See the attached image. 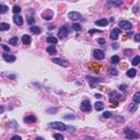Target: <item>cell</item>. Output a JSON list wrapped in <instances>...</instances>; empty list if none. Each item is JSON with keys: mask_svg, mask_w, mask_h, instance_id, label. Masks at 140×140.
<instances>
[{"mask_svg": "<svg viewBox=\"0 0 140 140\" xmlns=\"http://www.w3.org/2000/svg\"><path fill=\"white\" fill-rule=\"evenodd\" d=\"M49 127H52L54 129H58V130H61V131L67 129V126L65 124L60 123V121H53V123L49 124Z\"/></svg>", "mask_w": 140, "mask_h": 140, "instance_id": "1", "label": "cell"}, {"mask_svg": "<svg viewBox=\"0 0 140 140\" xmlns=\"http://www.w3.org/2000/svg\"><path fill=\"white\" fill-rule=\"evenodd\" d=\"M68 35H69V27L67 25H63V26H61L59 29V31H58V36L60 39H66Z\"/></svg>", "mask_w": 140, "mask_h": 140, "instance_id": "2", "label": "cell"}, {"mask_svg": "<svg viewBox=\"0 0 140 140\" xmlns=\"http://www.w3.org/2000/svg\"><path fill=\"white\" fill-rule=\"evenodd\" d=\"M80 108L82 112H84V113H89V112H91V103L89 100H84L82 101V103H81L80 105Z\"/></svg>", "mask_w": 140, "mask_h": 140, "instance_id": "3", "label": "cell"}, {"mask_svg": "<svg viewBox=\"0 0 140 140\" xmlns=\"http://www.w3.org/2000/svg\"><path fill=\"white\" fill-rule=\"evenodd\" d=\"M52 61L57 63V65H59V66H61V67H68V66H69V62L65 59H61V58H53Z\"/></svg>", "mask_w": 140, "mask_h": 140, "instance_id": "4", "label": "cell"}, {"mask_svg": "<svg viewBox=\"0 0 140 140\" xmlns=\"http://www.w3.org/2000/svg\"><path fill=\"white\" fill-rule=\"evenodd\" d=\"M125 135H126V137L128 139H136V138H138V135H137L134 130H130L129 128L125 129Z\"/></svg>", "mask_w": 140, "mask_h": 140, "instance_id": "5", "label": "cell"}, {"mask_svg": "<svg viewBox=\"0 0 140 140\" xmlns=\"http://www.w3.org/2000/svg\"><path fill=\"white\" fill-rule=\"evenodd\" d=\"M68 18L71 20V21H78L79 19L81 18V14L79 12H76V11H71L68 13Z\"/></svg>", "mask_w": 140, "mask_h": 140, "instance_id": "6", "label": "cell"}, {"mask_svg": "<svg viewBox=\"0 0 140 140\" xmlns=\"http://www.w3.org/2000/svg\"><path fill=\"white\" fill-rule=\"evenodd\" d=\"M86 80L89 81V83H90V86H91V88H94V86H95V85L101 81V79H96V78H93V77H90V76H88V77H86Z\"/></svg>", "mask_w": 140, "mask_h": 140, "instance_id": "7", "label": "cell"}, {"mask_svg": "<svg viewBox=\"0 0 140 140\" xmlns=\"http://www.w3.org/2000/svg\"><path fill=\"white\" fill-rule=\"evenodd\" d=\"M42 17H43V19H45V20H47V21H49V20H52L53 17H54V12H53L52 10H46V11L43 12Z\"/></svg>", "mask_w": 140, "mask_h": 140, "instance_id": "8", "label": "cell"}, {"mask_svg": "<svg viewBox=\"0 0 140 140\" xmlns=\"http://www.w3.org/2000/svg\"><path fill=\"white\" fill-rule=\"evenodd\" d=\"M2 57H3V59L6 60L7 62H14L16 61V56L14 55H10V54H8V53H4L3 55H2Z\"/></svg>", "mask_w": 140, "mask_h": 140, "instance_id": "9", "label": "cell"}, {"mask_svg": "<svg viewBox=\"0 0 140 140\" xmlns=\"http://www.w3.org/2000/svg\"><path fill=\"white\" fill-rule=\"evenodd\" d=\"M93 56H94L95 59L102 60L104 58V53H103V50H101V49H95L93 52Z\"/></svg>", "mask_w": 140, "mask_h": 140, "instance_id": "10", "label": "cell"}, {"mask_svg": "<svg viewBox=\"0 0 140 140\" xmlns=\"http://www.w3.org/2000/svg\"><path fill=\"white\" fill-rule=\"evenodd\" d=\"M119 26L123 30H131L132 25L130 22H128V21H120L119 22Z\"/></svg>", "mask_w": 140, "mask_h": 140, "instance_id": "11", "label": "cell"}, {"mask_svg": "<svg viewBox=\"0 0 140 140\" xmlns=\"http://www.w3.org/2000/svg\"><path fill=\"white\" fill-rule=\"evenodd\" d=\"M119 35H120V30L119 29H114L111 33V39L113 40H118V37H119Z\"/></svg>", "mask_w": 140, "mask_h": 140, "instance_id": "12", "label": "cell"}, {"mask_svg": "<svg viewBox=\"0 0 140 140\" xmlns=\"http://www.w3.org/2000/svg\"><path fill=\"white\" fill-rule=\"evenodd\" d=\"M13 22L16 23L17 25H22L23 24V19H22L21 16H19V14H16V16L13 17Z\"/></svg>", "mask_w": 140, "mask_h": 140, "instance_id": "13", "label": "cell"}, {"mask_svg": "<svg viewBox=\"0 0 140 140\" xmlns=\"http://www.w3.org/2000/svg\"><path fill=\"white\" fill-rule=\"evenodd\" d=\"M22 42H23L24 45H30L32 42L31 36H30V35H26V34L23 35V36H22Z\"/></svg>", "mask_w": 140, "mask_h": 140, "instance_id": "14", "label": "cell"}, {"mask_svg": "<svg viewBox=\"0 0 140 140\" xmlns=\"http://www.w3.org/2000/svg\"><path fill=\"white\" fill-rule=\"evenodd\" d=\"M24 121H25V123H29V124L35 123V121H36V117H35V115H30V116H26V117L24 118Z\"/></svg>", "mask_w": 140, "mask_h": 140, "instance_id": "15", "label": "cell"}, {"mask_svg": "<svg viewBox=\"0 0 140 140\" xmlns=\"http://www.w3.org/2000/svg\"><path fill=\"white\" fill-rule=\"evenodd\" d=\"M95 24L98 25V26H106V25L108 24V21L106 19H100L95 22Z\"/></svg>", "mask_w": 140, "mask_h": 140, "instance_id": "16", "label": "cell"}, {"mask_svg": "<svg viewBox=\"0 0 140 140\" xmlns=\"http://www.w3.org/2000/svg\"><path fill=\"white\" fill-rule=\"evenodd\" d=\"M94 108H95V111H103L104 109V103L103 102H95V104H94Z\"/></svg>", "mask_w": 140, "mask_h": 140, "instance_id": "17", "label": "cell"}, {"mask_svg": "<svg viewBox=\"0 0 140 140\" xmlns=\"http://www.w3.org/2000/svg\"><path fill=\"white\" fill-rule=\"evenodd\" d=\"M136 75H137V70L135 69V68H131V69L127 70V77L134 78V77H136Z\"/></svg>", "mask_w": 140, "mask_h": 140, "instance_id": "18", "label": "cell"}, {"mask_svg": "<svg viewBox=\"0 0 140 140\" xmlns=\"http://www.w3.org/2000/svg\"><path fill=\"white\" fill-rule=\"evenodd\" d=\"M108 4H114V6H121L123 4V0H107Z\"/></svg>", "mask_w": 140, "mask_h": 140, "instance_id": "19", "label": "cell"}, {"mask_svg": "<svg viewBox=\"0 0 140 140\" xmlns=\"http://www.w3.org/2000/svg\"><path fill=\"white\" fill-rule=\"evenodd\" d=\"M47 43H49V44H53V45H55V44H57V39L54 36H52V35H49V36H47Z\"/></svg>", "mask_w": 140, "mask_h": 140, "instance_id": "20", "label": "cell"}, {"mask_svg": "<svg viewBox=\"0 0 140 140\" xmlns=\"http://www.w3.org/2000/svg\"><path fill=\"white\" fill-rule=\"evenodd\" d=\"M9 29H10V24L9 23H6V22L0 23V30H1V31H8Z\"/></svg>", "mask_w": 140, "mask_h": 140, "instance_id": "21", "label": "cell"}, {"mask_svg": "<svg viewBox=\"0 0 140 140\" xmlns=\"http://www.w3.org/2000/svg\"><path fill=\"white\" fill-rule=\"evenodd\" d=\"M30 30H31V32H32V33H34V34H36V35L40 34V32H42V31H40V27H39V26H35V25L31 26V29H30Z\"/></svg>", "mask_w": 140, "mask_h": 140, "instance_id": "22", "label": "cell"}, {"mask_svg": "<svg viewBox=\"0 0 140 140\" xmlns=\"http://www.w3.org/2000/svg\"><path fill=\"white\" fill-rule=\"evenodd\" d=\"M47 53L48 54H50V55H54L57 53V49H56V47L54 46V45H52V46H49V47H47Z\"/></svg>", "mask_w": 140, "mask_h": 140, "instance_id": "23", "label": "cell"}, {"mask_svg": "<svg viewBox=\"0 0 140 140\" xmlns=\"http://www.w3.org/2000/svg\"><path fill=\"white\" fill-rule=\"evenodd\" d=\"M119 61H120V58H119L117 55H114L113 57L111 58V62H112V63H114V65H116V63H118Z\"/></svg>", "mask_w": 140, "mask_h": 140, "instance_id": "24", "label": "cell"}, {"mask_svg": "<svg viewBox=\"0 0 140 140\" xmlns=\"http://www.w3.org/2000/svg\"><path fill=\"white\" fill-rule=\"evenodd\" d=\"M18 43H19V39H18V36H14V37H12V39H10L9 40V44H11V45H18Z\"/></svg>", "mask_w": 140, "mask_h": 140, "instance_id": "25", "label": "cell"}, {"mask_svg": "<svg viewBox=\"0 0 140 140\" xmlns=\"http://www.w3.org/2000/svg\"><path fill=\"white\" fill-rule=\"evenodd\" d=\"M71 27H72V30H75L76 32H80L81 30H82L81 25H80V24H78V23H73L72 25H71Z\"/></svg>", "mask_w": 140, "mask_h": 140, "instance_id": "26", "label": "cell"}, {"mask_svg": "<svg viewBox=\"0 0 140 140\" xmlns=\"http://www.w3.org/2000/svg\"><path fill=\"white\" fill-rule=\"evenodd\" d=\"M131 63L134 66H137L140 63V56H136V57H134V59L131 60Z\"/></svg>", "mask_w": 140, "mask_h": 140, "instance_id": "27", "label": "cell"}, {"mask_svg": "<svg viewBox=\"0 0 140 140\" xmlns=\"http://www.w3.org/2000/svg\"><path fill=\"white\" fill-rule=\"evenodd\" d=\"M134 102H136V103H140V91L139 92H136L134 95Z\"/></svg>", "mask_w": 140, "mask_h": 140, "instance_id": "28", "label": "cell"}, {"mask_svg": "<svg viewBox=\"0 0 140 140\" xmlns=\"http://www.w3.org/2000/svg\"><path fill=\"white\" fill-rule=\"evenodd\" d=\"M138 103H132V104H130V106H129V111L130 112H136L137 111V108H138V105H137Z\"/></svg>", "mask_w": 140, "mask_h": 140, "instance_id": "29", "label": "cell"}, {"mask_svg": "<svg viewBox=\"0 0 140 140\" xmlns=\"http://www.w3.org/2000/svg\"><path fill=\"white\" fill-rule=\"evenodd\" d=\"M12 11H13L14 14H19L20 12H21V8H20L19 6H14L13 9H12Z\"/></svg>", "mask_w": 140, "mask_h": 140, "instance_id": "30", "label": "cell"}, {"mask_svg": "<svg viewBox=\"0 0 140 140\" xmlns=\"http://www.w3.org/2000/svg\"><path fill=\"white\" fill-rule=\"evenodd\" d=\"M7 11H8V7H7L6 4H1V10H0V13L4 14Z\"/></svg>", "mask_w": 140, "mask_h": 140, "instance_id": "31", "label": "cell"}, {"mask_svg": "<svg viewBox=\"0 0 140 140\" xmlns=\"http://www.w3.org/2000/svg\"><path fill=\"white\" fill-rule=\"evenodd\" d=\"M109 73H111L112 76H117L118 75V71H117L116 69H113V68H111V69H109V71H108Z\"/></svg>", "mask_w": 140, "mask_h": 140, "instance_id": "32", "label": "cell"}, {"mask_svg": "<svg viewBox=\"0 0 140 140\" xmlns=\"http://www.w3.org/2000/svg\"><path fill=\"white\" fill-rule=\"evenodd\" d=\"M103 117H104V118H109V117H112V113H111V112H104Z\"/></svg>", "mask_w": 140, "mask_h": 140, "instance_id": "33", "label": "cell"}, {"mask_svg": "<svg viewBox=\"0 0 140 140\" xmlns=\"http://www.w3.org/2000/svg\"><path fill=\"white\" fill-rule=\"evenodd\" d=\"M96 42H98V44H100V45H104V44H105V39H102V37H100V39L96 40Z\"/></svg>", "mask_w": 140, "mask_h": 140, "instance_id": "34", "label": "cell"}, {"mask_svg": "<svg viewBox=\"0 0 140 140\" xmlns=\"http://www.w3.org/2000/svg\"><path fill=\"white\" fill-rule=\"evenodd\" d=\"M57 111H58L57 108H48L47 109V113L48 114H55V113H57Z\"/></svg>", "mask_w": 140, "mask_h": 140, "instance_id": "35", "label": "cell"}, {"mask_svg": "<svg viewBox=\"0 0 140 140\" xmlns=\"http://www.w3.org/2000/svg\"><path fill=\"white\" fill-rule=\"evenodd\" d=\"M54 138L55 139H58V140H62L63 139V136H62V135H59V134H55L54 135Z\"/></svg>", "mask_w": 140, "mask_h": 140, "instance_id": "36", "label": "cell"}, {"mask_svg": "<svg viewBox=\"0 0 140 140\" xmlns=\"http://www.w3.org/2000/svg\"><path fill=\"white\" fill-rule=\"evenodd\" d=\"M93 33H101V31L100 30H90V31H89V34H93Z\"/></svg>", "mask_w": 140, "mask_h": 140, "instance_id": "37", "label": "cell"}, {"mask_svg": "<svg viewBox=\"0 0 140 140\" xmlns=\"http://www.w3.org/2000/svg\"><path fill=\"white\" fill-rule=\"evenodd\" d=\"M65 119H75V116L73 115H65Z\"/></svg>", "mask_w": 140, "mask_h": 140, "instance_id": "38", "label": "cell"}, {"mask_svg": "<svg viewBox=\"0 0 140 140\" xmlns=\"http://www.w3.org/2000/svg\"><path fill=\"white\" fill-rule=\"evenodd\" d=\"M135 40H136V42H140V33L135 35Z\"/></svg>", "mask_w": 140, "mask_h": 140, "instance_id": "39", "label": "cell"}, {"mask_svg": "<svg viewBox=\"0 0 140 140\" xmlns=\"http://www.w3.org/2000/svg\"><path fill=\"white\" fill-rule=\"evenodd\" d=\"M2 48H3V49L6 50L7 53H9V52H10V48H9L8 46H7V45H2Z\"/></svg>", "mask_w": 140, "mask_h": 140, "instance_id": "40", "label": "cell"}, {"mask_svg": "<svg viewBox=\"0 0 140 140\" xmlns=\"http://www.w3.org/2000/svg\"><path fill=\"white\" fill-rule=\"evenodd\" d=\"M21 139H22V138H21L20 136H13V137L11 138V140H21Z\"/></svg>", "mask_w": 140, "mask_h": 140, "instance_id": "41", "label": "cell"}, {"mask_svg": "<svg viewBox=\"0 0 140 140\" xmlns=\"http://www.w3.org/2000/svg\"><path fill=\"white\" fill-rule=\"evenodd\" d=\"M115 119H116V120H118V121H120V123H123V121H124L123 117H115Z\"/></svg>", "mask_w": 140, "mask_h": 140, "instance_id": "42", "label": "cell"}, {"mask_svg": "<svg viewBox=\"0 0 140 140\" xmlns=\"http://www.w3.org/2000/svg\"><path fill=\"white\" fill-rule=\"evenodd\" d=\"M126 88H127V85H126V84H121V85H119V89H120V90H126Z\"/></svg>", "mask_w": 140, "mask_h": 140, "instance_id": "43", "label": "cell"}, {"mask_svg": "<svg viewBox=\"0 0 140 140\" xmlns=\"http://www.w3.org/2000/svg\"><path fill=\"white\" fill-rule=\"evenodd\" d=\"M10 126H11V127H16V126H17V124H16V121H14V120H12V121H11V123H10Z\"/></svg>", "mask_w": 140, "mask_h": 140, "instance_id": "44", "label": "cell"}, {"mask_svg": "<svg viewBox=\"0 0 140 140\" xmlns=\"http://www.w3.org/2000/svg\"><path fill=\"white\" fill-rule=\"evenodd\" d=\"M33 22H34V18L33 17H30V19H29V23H33Z\"/></svg>", "mask_w": 140, "mask_h": 140, "instance_id": "45", "label": "cell"}, {"mask_svg": "<svg viewBox=\"0 0 140 140\" xmlns=\"http://www.w3.org/2000/svg\"><path fill=\"white\" fill-rule=\"evenodd\" d=\"M112 47H113V48H115V49H117V48H118V45H117L116 43H114V44L112 45Z\"/></svg>", "mask_w": 140, "mask_h": 140, "instance_id": "46", "label": "cell"}, {"mask_svg": "<svg viewBox=\"0 0 140 140\" xmlns=\"http://www.w3.org/2000/svg\"><path fill=\"white\" fill-rule=\"evenodd\" d=\"M94 96H95L96 99H101V98H102V95H101V94H99V93H98V94H95Z\"/></svg>", "mask_w": 140, "mask_h": 140, "instance_id": "47", "label": "cell"}, {"mask_svg": "<svg viewBox=\"0 0 140 140\" xmlns=\"http://www.w3.org/2000/svg\"><path fill=\"white\" fill-rule=\"evenodd\" d=\"M137 9H138V7L135 6V7H134V12H137Z\"/></svg>", "mask_w": 140, "mask_h": 140, "instance_id": "48", "label": "cell"}, {"mask_svg": "<svg viewBox=\"0 0 140 140\" xmlns=\"http://www.w3.org/2000/svg\"><path fill=\"white\" fill-rule=\"evenodd\" d=\"M48 29H49V30H52V29H55V26H54V25H49V27H48Z\"/></svg>", "mask_w": 140, "mask_h": 140, "instance_id": "49", "label": "cell"}, {"mask_svg": "<svg viewBox=\"0 0 140 140\" xmlns=\"http://www.w3.org/2000/svg\"><path fill=\"white\" fill-rule=\"evenodd\" d=\"M127 35H129V36H131V35H134V32H131V33H128Z\"/></svg>", "mask_w": 140, "mask_h": 140, "instance_id": "50", "label": "cell"}]
</instances>
